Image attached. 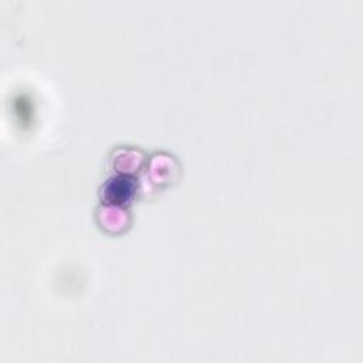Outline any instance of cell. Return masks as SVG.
<instances>
[{"mask_svg":"<svg viewBox=\"0 0 363 363\" xmlns=\"http://www.w3.org/2000/svg\"><path fill=\"white\" fill-rule=\"evenodd\" d=\"M133 193V180L129 176H115L105 186V197L112 203H123Z\"/></svg>","mask_w":363,"mask_h":363,"instance_id":"6da1fadb","label":"cell"}]
</instances>
